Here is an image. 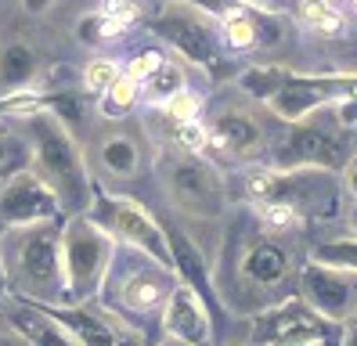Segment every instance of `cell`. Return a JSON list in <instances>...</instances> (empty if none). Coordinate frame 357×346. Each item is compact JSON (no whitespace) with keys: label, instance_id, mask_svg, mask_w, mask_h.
<instances>
[{"label":"cell","instance_id":"cell-14","mask_svg":"<svg viewBox=\"0 0 357 346\" xmlns=\"http://www.w3.org/2000/svg\"><path fill=\"white\" fill-rule=\"evenodd\" d=\"M162 336L174 343H209L213 339V324H209V310L202 303V292L195 285L177 278L162 303Z\"/></svg>","mask_w":357,"mask_h":346},{"label":"cell","instance_id":"cell-10","mask_svg":"<svg viewBox=\"0 0 357 346\" xmlns=\"http://www.w3.org/2000/svg\"><path fill=\"white\" fill-rule=\"evenodd\" d=\"M98 220L116 234V242L127 249H137L144 256L159 260V264L174 267V249H170V234L159 227V220L134 199H105Z\"/></svg>","mask_w":357,"mask_h":346},{"label":"cell","instance_id":"cell-33","mask_svg":"<svg viewBox=\"0 0 357 346\" xmlns=\"http://www.w3.org/2000/svg\"><path fill=\"white\" fill-rule=\"evenodd\" d=\"M347 224H350V231H354V234H357V206H354V209H350V216H347Z\"/></svg>","mask_w":357,"mask_h":346},{"label":"cell","instance_id":"cell-25","mask_svg":"<svg viewBox=\"0 0 357 346\" xmlns=\"http://www.w3.org/2000/svg\"><path fill=\"white\" fill-rule=\"evenodd\" d=\"M116 76H119V65H116L112 58H94L87 69H83V86H87V91H94V94H101Z\"/></svg>","mask_w":357,"mask_h":346},{"label":"cell","instance_id":"cell-11","mask_svg":"<svg viewBox=\"0 0 357 346\" xmlns=\"http://www.w3.org/2000/svg\"><path fill=\"white\" fill-rule=\"evenodd\" d=\"M340 332L343 324L321 317L300 296H289L257 317L253 339L257 343H328V339H340Z\"/></svg>","mask_w":357,"mask_h":346},{"label":"cell","instance_id":"cell-23","mask_svg":"<svg viewBox=\"0 0 357 346\" xmlns=\"http://www.w3.org/2000/svg\"><path fill=\"white\" fill-rule=\"evenodd\" d=\"M94 15H98V33H101V40H109V36H119V33L137 18V8L130 4V0H101V8H98Z\"/></svg>","mask_w":357,"mask_h":346},{"label":"cell","instance_id":"cell-26","mask_svg":"<svg viewBox=\"0 0 357 346\" xmlns=\"http://www.w3.org/2000/svg\"><path fill=\"white\" fill-rule=\"evenodd\" d=\"M199 108H202V101L188 91V86H184V91H177L170 101H162V112L170 116V119H199Z\"/></svg>","mask_w":357,"mask_h":346},{"label":"cell","instance_id":"cell-19","mask_svg":"<svg viewBox=\"0 0 357 346\" xmlns=\"http://www.w3.org/2000/svg\"><path fill=\"white\" fill-rule=\"evenodd\" d=\"M292 8H296V18L318 36H343L347 29L343 11L332 0H292Z\"/></svg>","mask_w":357,"mask_h":346},{"label":"cell","instance_id":"cell-30","mask_svg":"<svg viewBox=\"0 0 357 346\" xmlns=\"http://www.w3.org/2000/svg\"><path fill=\"white\" fill-rule=\"evenodd\" d=\"M340 339H343V343H354V346H357V310H354V314H350V317L343 321V332H340Z\"/></svg>","mask_w":357,"mask_h":346},{"label":"cell","instance_id":"cell-16","mask_svg":"<svg viewBox=\"0 0 357 346\" xmlns=\"http://www.w3.org/2000/svg\"><path fill=\"white\" fill-rule=\"evenodd\" d=\"M98 163L112 181H134L141 170V141L130 134H109L98 141Z\"/></svg>","mask_w":357,"mask_h":346},{"label":"cell","instance_id":"cell-6","mask_svg":"<svg viewBox=\"0 0 357 346\" xmlns=\"http://www.w3.org/2000/svg\"><path fill=\"white\" fill-rule=\"evenodd\" d=\"M155 33L170 43V47L195 61V65H217L220 61V51H224V33H220V22L202 11L192 0H170L162 4L159 15H155Z\"/></svg>","mask_w":357,"mask_h":346},{"label":"cell","instance_id":"cell-1","mask_svg":"<svg viewBox=\"0 0 357 346\" xmlns=\"http://www.w3.org/2000/svg\"><path fill=\"white\" fill-rule=\"evenodd\" d=\"M26 130H29V141H33L36 173L51 184L61 209L83 213L94 199V188H91L87 163H83L79 144L73 141L69 126L61 123V116H54L44 105V108H36L33 116H26Z\"/></svg>","mask_w":357,"mask_h":346},{"label":"cell","instance_id":"cell-32","mask_svg":"<svg viewBox=\"0 0 357 346\" xmlns=\"http://www.w3.org/2000/svg\"><path fill=\"white\" fill-rule=\"evenodd\" d=\"M8 159H11V144H8L4 137H0V166H4Z\"/></svg>","mask_w":357,"mask_h":346},{"label":"cell","instance_id":"cell-22","mask_svg":"<svg viewBox=\"0 0 357 346\" xmlns=\"http://www.w3.org/2000/svg\"><path fill=\"white\" fill-rule=\"evenodd\" d=\"M105 98H101V108L109 112L112 119H119L123 112H130V108L137 105V94H141V83L134 80V76H127V73H119L109 86L101 91Z\"/></svg>","mask_w":357,"mask_h":346},{"label":"cell","instance_id":"cell-27","mask_svg":"<svg viewBox=\"0 0 357 346\" xmlns=\"http://www.w3.org/2000/svg\"><path fill=\"white\" fill-rule=\"evenodd\" d=\"M159 61H162V54H159V51H141V54L127 65V76H134L137 83H144V80H149V76L159 69Z\"/></svg>","mask_w":357,"mask_h":346},{"label":"cell","instance_id":"cell-21","mask_svg":"<svg viewBox=\"0 0 357 346\" xmlns=\"http://www.w3.org/2000/svg\"><path fill=\"white\" fill-rule=\"evenodd\" d=\"M177 91H184V69L177 61H170V58H162L159 61V69L144 80V94H149L155 105H162V101H170Z\"/></svg>","mask_w":357,"mask_h":346},{"label":"cell","instance_id":"cell-12","mask_svg":"<svg viewBox=\"0 0 357 346\" xmlns=\"http://www.w3.org/2000/svg\"><path fill=\"white\" fill-rule=\"evenodd\" d=\"M177 285L174 267L130 249V267L116 278V299L127 314H162V303Z\"/></svg>","mask_w":357,"mask_h":346},{"label":"cell","instance_id":"cell-29","mask_svg":"<svg viewBox=\"0 0 357 346\" xmlns=\"http://www.w3.org/2000/svg\"><path fill=\"white\" fill-rule=\"evenodd\" d=\"M340 173H343V191H347L350 199L357 202V156H354V159H350V163H347Z\"/></svg>","mask_w":357,"mask_h":346},{"label":"cell","instance_id":"cell-15","mask_svg":"<svg viewBox=\"0 0 357 346\" xmlns=\"http://www.w3.org/2000/svg\"><path fill=\"white\" fill-rule=\"evenodd\" d=\"M209 144H217L220 151H231V156H257L264 148V126L260 119L249 112V108H220L209 119Z\"/></svg>","mask_w":357,"mask_h":346},{"label":"cell","instance_id":"cell-3","mask_svg":"<svg viewBox=\"0 0 357 346\" xmlns=\"http://www.w3.org/2000/svg\"><path fill=\"white\" fill-rule=\"evenodd\" d=\"M8 264L22 292L36 299H58L66 296V267H61V231L51 220L15 227Z\"/></svg>","mask_w":357,"mask_h":346},{"label":"cell","instance_id":"cell-28","mask_svg":"<svg viewBox=\"0 0 357 346\" xmlns=\"http://www.w3.org/2000/svg\"><path fill=\"white\" fill-rule=\"evenodd\" d=\"M242 4L260 11V15H282V11H289L292 0H242Z\"/></svg>","mask_w":357,"mask_h":346},{"label":"cell","instance_id":"cell-9","mask_svg":"<svg viewBox=\"0 0 357 346\" xmlns=\"http://www.w3.org/2000/svg\"><path fill=\"white\" fill-rule=\"evenodd\" d=\"M354 159V151L343 144L340 134L318 126L310 119L303 123H289V134L275 148V170H303V166H318V170H335L340 173Z\"/></svg>","mask_w":357,"mask_h":346},{"label":"cell","instance_id":"cell-4","mask_svg":"<svg viewBox=\"0 0 357 346\" xmlns=\"http://www.w3.org/2000/svg\"><path fill=\"white\" fill-rule=\"evenodd\" d=\"M296 274H300V260L278 238V231L264 227L257 234H249L235 253L238 292L249 296L253 303L278 299L289 285H296Z\"/></svg>","mask_w":357,"mask_h":346},{"label":"cell","instance_id":"cell-24","mask_svg":"<svg viewBox=\"0 0 357 346\" xmlns=\"http://www.w3.org/2000/svg\"><path fill=\"white\" fill-rule=\"evenodd\" d=\"M314 260L321 264H332V267H347V271H357V234H343V238H332V242H321L310 249Z\"/></svg>","mask_w":357,"mask_h":346},{"label":"cell","instance_id":"cell-7","mask_svg":"<svg viewBox=\"0 0 357 346\" xmlns=\"http://www.w3.org/2000/svg\"><path fill=\"white\" fill-rule=\"evenodd\" d=\"M354 83H357V73H350V76H296L285 69L282 83L267 94L264 105L282 123H303L310 116L325 112V108H332Z\"/></svg>","mask_w":357,"mask_h":346},{"label":"cell","instance_id":"cell-2","mask_svg":"<svg viewBox=\"0 0 357 346\" xmlns=\"http://www.w3.org/2000/svg\"><path fill=\"white\" fill-rule=\"evenodd\" d=\"M116 260V234L98 216L76 213L61 231V267H66V299H91L105 289Z\"/></svg>","mask_w":357,"mask_h":346},{"label":"cell","instance_id":"cell-8","mask_svg":"<svg viewBox=\"0 0 357 346\" xmlns=\"http://www.w3.org/2000/svg\"><path fill=\"white\" fill-rule=\"evenodd\" d=\"M296 296L321 317L343 324L357 310V271L332 267L321 260H303L296 274Z\"/></svg>","mask_w":357,"mask_h":346},{"label":"cell","instance_id":"cell-20","mask_svg":"<svg viewBox=\"0 0 357 346\" xmlns=\"http://www.w3.org/2000/svg\"><path fill=\"white\" fill-rule=\"evenodd\" d=\"M220 33H224V43L231 51H249L260 40L257 18L249 11H242V8H231V11L220 15Z\"/></svg>","mask_w":357,"mask_h":346},{"label":"cell","instance_id":"cell-5","mask_svg":"<svg viewBox=\"0 0 357 346\" xmlns=\"http://www.w3.org/2000/svg\"><path fill=\"white\" fill-rule=\"evenodd\" d=\"M162 188L170 195L177 213L192 220H217L227 209V188L213 163H206L199 151H170L162 159Z\"/></svg>","mask_w":357,"mask_h":346},{"label":"cell","instance_id":"cell-18","mask_svg":"<svg viewBox=\"0 0 357 346\" xmlns=\"http://www.w3.org/2000/svg\"><path fill=\"white\" fill-rule=\"evenodd\" d=\"M36 80V54L26 43H8L0 51V94H26Z\"/></svg>","mask_w":357,"mask_h":346},{"label":"cell","instance_id":"cell-31","mask_svg":"<svg viewBox=\"0 0 357 346\" xmlns=\"http://www.w3.org/2000/svg\"><path fill=\"white\" fill-rule=\"evenodd\" d=\"M26 8H29L33 15H40V11H47V8H51V0H26Z\"/></svg>","mask_w":357,"mask_h":346},{"label":"cell","instance_id":"cell-17","mask_svg":"<svg viewBox=\"0 0 357 346\" xmlns=\"http://www.w3.org/2000/svg\"><path fill=\"white\" fill-rule=\"evenodd\" d=\"M8 321H11L15 336L26 339V343H76L66 324H61L54 314H44V310L18 307V310L8 314Z\"/></svg>","mask_w":357,"mask_h":346},{"label":"cell","instance_id":"cell-13","mask_svg":"<svg viewBox=\"0 0 357 346\" xmlns=\"http://www.w3.org/2000/svg\"><path fill=\"white\" fill-rule=\"evenodd\" d=\"M61 209L58 195L51 184L40 177L36 170L15 173L0 191V220L8 227H22V224H40V220H54Z\"/></svg>","mask_w":357,"mask_h":346}]
</instances>
